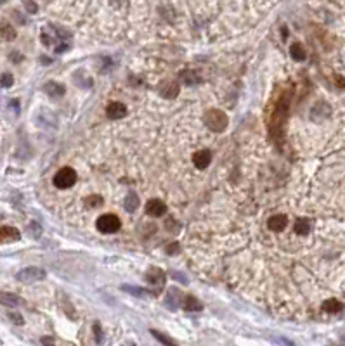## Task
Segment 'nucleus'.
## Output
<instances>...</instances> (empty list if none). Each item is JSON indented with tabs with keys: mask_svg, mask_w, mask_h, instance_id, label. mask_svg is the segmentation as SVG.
Here are the masks:
<instances>
[{
	"mask_svg": "<svg viewBox=\"0 0 345 346\" xmlns=\"http://www.w3.org/2000/svg\"><path fill=\"white\" fill-rule=\"evenodd\" d=\"M205 125L212 132H224L228 127V116L221 109H210L205 113Z\"/></svg>",
	"mask_w": 345,
	"mask_h": 346,
	"instance_id": "1",
	"label": "nucleus"
},
{
	"mask_svg": "<svg viewBox=\"0 0 345 346\" xmlns=\"http://www.w3.org/2000/svg\"><path fill=\"white\" fill-rule=\"evenodd\" d=\"M52 182H54V186L58 187V189H70V187H73L75 182H77V173H75L73 168L64 166L56 173Z\"/></svg>",
	"mask_w": 345,
	"mask_h": 346,
	"instance_id": "2",
	"label": "nucleus"
},
{
	"mask_svg": "<svg viewBox=\"0 0 345 346\" xmlns=\"http://www.w3.org/2000/svg\"><path fill=\"white\" fill-rule=\"evenodd\" d=\"M96 227L99 232L103 234H115L120 230L121 227V222L120 218H118L116 215H113V213H106V215L99 216L96 222Z\"/></svg>",
	"mask_w": 345,
	"mask_h": 346,
	"instance_id": "3",
	"label": "nucleus"
},
{
	"mask_svg": "<svg viewBox=\"0 0 345 346\" xmlns=\"http://www.w3.org/2000/svg\"><path fill=\"white\" fill-rule=\"evenodd\" d=\"M45 270L38 268V266H28V268H23L16 273V279L19 282H25V284H31V282H38L45 279Z\"/></svg>",
	"mask_w": 345,
	"mask_h": 346,
	"instance_id": "4",
	"label": "nucleus"
},
{
	"mask_svg": "<svg viewBox=\"0 0 345 346\" xmlns=\"http://www.w3.org/2000/svg\"><path fill=\"white\" fill-rule=\"evenodd\" d=\"M146 213L149 216H154V218L163 216L167 213V204L160 199H149L146 204Z\"/></svg>",
	"mask_w": 345,
	"mask_h": 346,
	"instance_id": "5",
	"label": "nucleus"
},
{
	"mask_svg": "<svg viewBox=\"0 0 345 346\" xmlns=\"http://www.w3.org/2000/svg\"><path fill=\"white\" fill-rule=\"evenodd\" d=\"M330 114H331V107H330V104H326V102H317L316 106L311 109V118L314 121L326 120Z\"/></svg>",
	"mask_w": 345,
	"mask_h": 346,
	"instance_id": "6",
	"label": "nucleus"
},
{
	"mask_svg": "<svg viewBox=\"0 0 345 346\" xmlns=\"http://www.w3.org/2000/svg\"><path fill=\"white\" fill-rule=\"evenodd\" d=\"M106 116L110 120H121V118L127 116V107L121 102H111L106 107Z\"/></svg>",
	"mask_w": 345,
	"mask_h": 346,
	"instance_id": "7",
	"label": "nucleus"
},
{
	"mask_svg": "<svg viewBox=\"0 0 345 346\" xmlns=\"http://www.w3.org/2000/svg\"><path fill=\"white\" fill-rule=\"evenodd\" d=\"M193 163L198 170H205L210 163H212V153L208 149H201L198 153L193 154Z\"/></svg>",
	"mask_w": 345,
	"mask_h": 346,
	"instance_id": "8",
	"label": "nucleus"
},
{
	"mask_svg": "<svg viewBox=\"0 0 345 346\" xmlns=\"http://www.w3.org/2000/svg\"><path fill=\"white\" fill-rule=\"evenodd\" d=\"M19 237L21 234L14 227H0V242H14V240H19Z\"/></svg>",
	"mask_w": 345,
	"mask_h": 346,
	"instance_id": "9",
	"label": "nucleus"
},
{
	"mask_svg": "<svg viewBox=\"0 0 345 346\" xmlns=\"http://www.w3.org/2000/svg\"><path fill=\"white\" fill-rule=\"evenodd\" d=\"M0 305L11 306V308H16V306H21V305H23V299L19 298L18 294H14V293L0 291Z\"/></svg>",
	"mask_w": 345,
	"mask_h": 346,
	"instance_id": "10",
	"label": "nucleus"
},
{
	"mask_svg": "<svg viewBox=\"0 0 345 346\" xmlns=\"http://www.w3.org/2000/svg\"><path fill=\"white\" fill-rule=\"evenodd\" d=\"M287 225H288V218L285 215H274L267 222V227L272 232H281V230L287 229Z\"/></svg>",
	"mask_w": 345,
	"mask_h": 346,
	"instance_id": "11",
	"label": "nucleus"
},
{
	"mask_svg": "<svg viewBox=\"0 0 345 346\" xmlns=\"http://www.w3.org/2000/svg\"><path fill=\"white\" fill-rule=\"evenodd\" d=\"M179 83L177 81H165V83H162V87H160V94L163 95L165 99H173L177 97V94H179Z\"/></svg>",
	"mask_w": 345,
	"mask_h": 346,
	"instance_id": "12",
	"label": "nucleus"
},
{
	"mask_svg": "<svg viewBox=\"0 0 345 346\" xmlns=\"http://www.w3.org/2000/svg\"><path fill=\"white\" fill-rule=\"evenodd\" d=\"M44 92L47 95H51V97H61V95H64L66 88H64V85L58 83V81H47L44 85Z\"/></svg>",
	"mask_w": 345,
	"mask_h": 346,
	"instance_id": "13",
	"label": "nucleus"
},
{
	"mask_svg": "<svg viewBox=\"0 0 345 346\" xmlns=\"http://www.w3.org/2000/svg\"><path fill=\"white\" fill-rule=\"evenodd\" d=\"M146 279H147V282L153 286H163V282H165V273L160 268H151L149 272H147Z\"/></svg>",
	"mask_w": 345,
	"mask_h": 346,
	"instance_id": "14",
	"label": "nucleus"
},
{
	"mask_svg": "<svg viewBox=\"0 0 345 346\" xmlns=\"http://www.w3.org/2000/svg\"><path fill=\"white\" fill-rule=\"evenodd\" d=\"M0 37L4 40H14L16 38V29L12 28L9 23H0Z\"/></svg>",
	"mask_w": 345,
	"mask_h": 346,
	"instance_id": "15",
	"label": "nucleus"
},
{
	"mask_svg": "<svg viewBox=\"0 0 345 346\" xmlns=\"http://www.w3.org/2000/svg\"><path fill=\"white\" fill-rule=\"evenodd\" d=\"M293 230L298 236H305V234H309V230H311V223H309L307 218H297V222H295V225H293Z\"/></svg>",
	"mask_w": 345,
	"mask_h": 346,
	"instance_id": "16",
	"label": "nucleus"
},
{
	"mask_svg": "<svg viewBox=\"0 0 345 346\" xmlns=\"http://www.w3.org/2000/svg\"><path fill=\"white\" fill-rule=\"evenodd\" d=\"M290 52H291V57H293L295 61H305V57H307V52H305V49L302 44H293L290 47Z\"/></svg>",
	"mask_w": 345,
	"mask_h": 346,
	"instance_id": "17",
	"label": "nucleus"
},
{
	"mask_svg": "<svg viewBox=\"0 0 345 346\" xmlns=\"http://www.w3.org/2000/svg\"><path fill=\"white\" fill-rule=\"evenodd\" d=\"M139 197H137L136 192H129L127 199H125V210L127 212H136L137 208H139Z\"/></svg>",
	"mask_w": 345,
	"mask_h": 346,
	"instance_id": "18",
	"label": "nucleus"
},
{
	"mask_svg": "<svg viewBox=\"0 0 345 346\" xmlns=\"http://www.w3.org/2000/svg\"><path fill=\"white\" fill-rule=\"evenodd\" d=\"M182 306H184V310H187V312H196V310H201V303H200L196 298H193V296H187V298L184 299Z\"/></svg>",
	"mask_w": 345,
	"mask_h": 346,
	"instance_id": "19",
	"label": "nucleus"
},
{
	"mask_svg": "<svg viewBox=\"0 0 345 346\" xmlns=\"http://www.w3.org/2000/svg\"><path fill=\"white\" fill-rule=\"evenodd\" d=\"M180 81H182L184 85H195L196 81H198V77H196L193 71H182V73H180Z\"/></svg>",
	"mask_w": 345,
	"mask_h": 346,
	"instance_id": "20",
	"label": "nucleus"
},
{
	"mask_svg": "<svg viewBox=\"0 0 345 346\" xmlns=\"http://www.w3.org/2000/svg\"><path fill=\"white\" fill-rule=\"evenodd\" d=\"M14 85V77H12L11 73H4L0 75V87L2 88H9Z\"/></svg>",
	"mask_w": 345,
	"mask_h": 346,
	"instance_id": "21",
	"label": "nucleus"
},
{
	"mask_svg": "<svg viewBox=\"0 0 345 346\" xmlns=\"http://www.w3.org/2000/svg\"><path fill=\"white\" fill-rule=\"evenodd\" d=\"M151 334H153V336H154V338H156V339H160V341H162V343H163V345H165V346H177V345H175V343H173V341H172V339H170V338H167V336H165V334H162V332L151 331Z\"/></svg>",
	"mask_w": 345,
	"mask_h": 346,
	"instance_id": "22",
	"label": "nucleus"
},
{
	"mask_svg": "<svg viewBox=\"0 0 345 346\" xmlns=\"http://www.w3.org/2000/svg\"><path fill=\"white\" fill-rule=\"evenodd\" d=\"M85 203L88 204V208H96V206H99V204H103V197L101 196H90V197H87Z\"/></svg>",
	"mask_w": 345,
	"mask_h": 346,
	"instance_id": "23",
	"label": "nucleus"
},
{
	"mask_svg": "<svg viewBox=\"0 0 345 346\" xmlns=\"http://www.w3.org/2000/svg\"><path fill=\"white\" fill-rule=\"evenodd\" d=\"M123 289L125 291L132 293V294H137V296H146L147 294L146 289H137V288H134V286H123Z\"/></svg>",
	"mask_w": 345,
	"mask_h": 346,
	"instance_id": "24",
	"label": "nucleus"
},
{
	"mask_svg": "<svg viewBox=\"0 0 345 346\" xmlns=\"http://www.w3.org/2000/svg\"><path fill=\"white\" fill-rule=\"evenodd\" d=\"M28 229H29V236H33V237H40V232H42V229L37 225V223H31V225H29Z\"/></svg>",
	"mask_w": 345,
	"mask_h": 346,
	"instance_id": "25",
	"label": "nucleus"
},
{
	"mask_svg": "<svg viewBox=\"0 0 345 346\" xmlns=\"http://www.w3.org/2000/svg\"><path fill=\"white\" fill-rule=\"evenodd\" d=\"M9 319H11L12 322H14V324H18V325H23V317L19 314H14V312H11V314H9Z\"/></svg>",
	"mask_w": 345,
	"mask_h": 346,
	"instance_id": "26",
	"label": "nucleus"
},
{
	"mask_svg": "<svg viewBox=\"0 0 345 346\" xmlns=\"http://www.w3.org/2000/svg\"><path fill=\"white\" fill-rule=\"evenodd\" d=\"M179 251H180V248L177 242H172V244H169V248H167V253H169V255H177Z\"/></svg>",
	"mask_w": 345,
	"mask_h": 346,
	"instance_id": "27",
	"label": "nucleus"
},
{
	"mask_svg": "<svg viewBox=\"0 0 345 346\" xmlns=\"http://www.w3.org/2000/svg\"><path fill=\"white\" fill-rule=\"evenodd\" d=\"M26 5V9H28L29 12H37V4H35L33 0H23Z\"/></svg>",
	"mask_w": 345,
	"mask_h": 346,
	"instance_id": "28",
	"label": "nucleus"
},
{
	"mask_svg": "<svg viewBox=\"0 0 345 346\" xmlns=\"http://www.w3.org/2000/svg\"><path fill=\"white\" fill-rule=\"evenodd\" d=\"M9 106H11V109L14 111L16 114L19 113V101H11V104H9Z\"/></svg>",
	"mask_w": 345,
	"mask_h": 346,
	"instance_id": "29",
	"label": "nucleus"
},
{
	"mask_svg": "<svg viewBox=\"0 0 345 346\" xmlns=\"http://www.w3.org/2000/svg\"><path fill=\"white\" fill-rule=\"evenodd\" d=\"M42 345H44V346H56L54 345V339H52V338H42Z\"/></svg>",
	"mask_w": 345,
	"mask_h": 346,
	"instance_id": "30",
	"label": "nucleus"
},
{
	"mask_svg": "<svg viewBox=\"0 0 345 346\" xmlns=\"http://www.w3.org/2000/svg\"><path fill=\"white\" fill-rule=\"evenodd\" d=\"M335 83H337L338 87L344 88V87H345V80H344V77H335Z\"/></svg>",
	"mask_w": 345,
	"mask_h": 346,
	"instance_id": "31",
	"label": "nucleus"
},
{
	"mask_svg": "<svg viewBox=\"0 0 345 346\" xmlns=\"http://www.w3.org/2000/svg\"><path fill=\"white\" fill-rule=\"evenodd\" d=\"M11 59H12V61H21L23 57H21V55H19V54H12V55H11Z\"/></svg>",
	"mask_w": 345,
	"mask_h": 346,
	"instance_id": "32",
	"label": "nucleus"
},
{
	"mask_svg": "<svg viewBox=\"0 0 345 346\" xmlns=\"http://www.w3.org/2000/svg\"><path fill=\"white\" fill-rule=\"evenodd\" d=\"M4 2H5V0H0V4H4Z\"/></svg>",
	"mask_w": 345,
	"mask_h": 346,
	"instance_id": "33",
	"label": "nucleus"
}]
</instances>
